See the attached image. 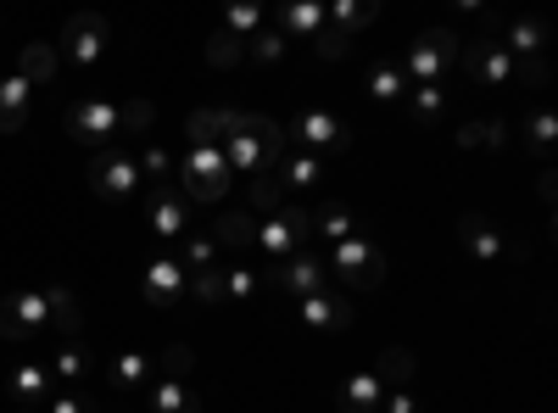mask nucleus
<instances>
[{
	"label": "nucleus",
	"mask_w": 558,
	"mask_h": 413,
	"mask_svg": "<svg viewBox=\"0 0 558 413\" xmlns=\"http://www.w3.org/2000/svg\"><path fill=\"white\" fill-rule=\"evenodd\" d=\"M151 101H112V96H84L62 112V129L73 134L78 146H118V134H129V141H140V134L151 129Z\"/></svg>",
	"instance_id": "f257e3e1"
},
{
	"label": "nucleus",
	"mask_w": 558,
	"mask_h": 413,
	"mask_svg": "<svg viewBox=\"0 0 558 413\" xmlns=\"http://www.w3.org/2000/svg\"><path fill=\"white\" fill-rule=\"evenodd\" d=\"M229 162L218 146H191V157H184V196H191L196 207H213L229 196Z\"/></svg>",
	"instance_id": "f03ea898"
},
{
	"label": "nucleus",
	"mask_w": 558,
	"mask_h": 413,
	"mask_svg": "<svg viewBox=\"0 0 558 413\" xmlns=\"http://www.w3.org/2000/svg\"><path fill=\"white\" fill-rule=\"evenodd\" d=\"M307 235H313V212L307 207H279L274 212V223H257V252L268 257V263H286V257H296L302 246H307Z\"/></svg>",
	"instance_id": "7ed1b4c3"
},
{
	"label": "nucleus",
	"mask_w": 558,
	"mask_h": 413,
	"mask_svg": "<svg viewBox=\"0 0 558 413\" xmlns=\"http://www.w3.org/2000/svg\"><path fill=\"white\" fill-rule=\"evenodd\" d=\"M330 274H347V286H352V291H380V280H386V257H380V246L368 241V235H347V241L336 246Z\"/></svg>",
	"instance_id": "20e7f679"
},
{
	"label": "nucleus",
	"mask_w": 558,
	"mask_h": 413,
	"mask_svg": "<svg viewBox=\"0 0 558 413\" xmlns=\"http://www.w3.org/2000/svg\"><path fill=\"white\" fill-rule=\"evenodd\" d=\"M107 45H112V23L96 17V12H78V17L62 23V57L73 68H96L107 57Z\"/></svg>",
	"instance_id": "39448f33"
},
{
	"label": "nucleus",
	"mask_w": 558,
	"mask_h": 413,
	"mask_svg": "<svg viewBox=\"0 0 558 413\" xmlns=\"http://www.w3.org/2000/svg\"><path fill=\"white\" fill-rule=\"evenodd\" d=\"M45 325H51L45 291H12L7 302H0V341H34Z\"/></svg>",
	"instance_id": "423d86ee"
},
{
	"label": "nucleus",
	"mask_w": 558,
	"mask_h": 413,
	"mask_svg": "<svg viewBox=\"0 0 558 413\" xmlns=\"http://www.w3.org/2000/svg\"><path fill=\"white\" fill-rule=\"evenodd\" d=\"M463 51V39L452 34V28H425L413 45H408V68H413V78L418 84H436L441 78V68L452 62Z\"/></svg>",
	"instance_id": "0eeeda50"
},
{
	"label": "nucleus",
	"mask_w": 558,
	"mask_h": 413,
	"mask_svg": "<svg viewBox=\"0 0 558 413\" xmlns=\"http://www.w3.org/2000/svg\"><path fill=\"white\" fill-rule=\"evenodd\" d=\"M89 185H96V196H107V202H129L140 191V162L123 146H107L96 157V168H89Z\"/></svg>",
	"instance_id": "6e6552de"
},
{
	"label": "nucleus",
	"mask_w": 558,
	"mask_h": 413,
	"mask_svg": "<svg viewBox=\"0 0 558 413\" xmlns=\"http://www.w3.org/2000/svg\"><path fill=\"white\" fill-rule=\"evenodd\" d=\"M286 134H296L302 146H330V157H341L352 146V123L341 112H302Z\"/></svg>",
	"instance_id": "1a4fd4ad"
},
{
	"label": "nucleus",
	"mask_w": 558,
	"mask_h": 413,
	"mask_svg": "<svg viewBox=\"0 0 558 413\" xmlns=\"http://www.w3.org/2000/svg\"><path fill=\"white\" fill-rule=\"evenodd\" d=\"M184 296H191V274H184L179 257L146 263V302H151V307H168V313H173Z\"/></svg>",
	"instance_id": "9d476101"
},
{
	"label": "nucleus",
	"mask_w": 558,
	"mask_h": 413,
	"mask_svg": "<svg viewBox=\"0 0 558 413\" xmlns=\"http://www.w3.org/2000/svg\"><path fill=\"white\" fill-rule=\"evenodd\" d=\"M51 397H57V375H51V363H39V357L17 363V375H12V402H17L23 413H39Z\"/></svg>",
	"instance_id": "9b49d317"
},
{
	"label": "nucleus",
	"mask_w": 558,
	"mask_h": 413,
	"mask_svg": "<svg viewBox=\"0 0 558 413\" xmlns=\"http://www.w3.org/2000/svg\"><path fill=\"white\" fill-rule=\"evenodd\" d=\"M463 73L470 78H486V84H508V51H502V39H463Z\"/></svg>",
	"instance_id": "f8f14e48"
},
{
	"label": "nucleus",
	"mask_w": 558,
	"mask_h": 413,
	"mask_svg": "<svg viewBox=\"0 0 558 413\" xmlns=\"http://www.w3.org/2000/svg\"><path fill=\"white\" fill-rule=\"evenodd\" d=\"M274 286H286V291H302V296H313V291H324V286H330V263H324V257H313V252H296V257H286V268H274Z\"/></svg>",
	"instance_id": "ddd939ff"
},
{
	"label": "nucleus",
	"mask_w": 558,
	"mask_h": 413,
	"mask_svg": "<svg viewBox=\"0 0 558 413\" xmlns=\"http://www.w3.org/2000/svg\"><path fill=\"white\" fill-rule=\"evenodd\" d=\"M246 129V112H229V107H213V112H191L184 134H191V146H223L229 134Z\"/></svg>",
	"instance_id": "4468645a"
},
{
	"label": "nucleus",
	"mask_w": 558,
	"mask_h": 413,
	"mask_svg": "<svg viewBox=\"0 0 558 413\" xmlns=\"http://www.w3.org/2000/svg\"><path fill=\"white\" fill-rule=\"evenodd\" d=\"M302 325H313V330H352V307H347V296L341 291H313V296H302Z\"/></svg>",
	"instance_id": "2eb2a0df"
},
{
	"label": "nucleus",
	"mask_w": 558,
	"mask_h": 413,
	"mask_svg": "<svg viewBox=\"0 0 558 413\" xmlns=\"http://www.w3.org/2000/svg\"><path fill=\"white\" fill-rule=\"evenodd\" d=\"M184 229H191V212H184L173 179H168V185H151V235L173 241V235H184Z\"/></svg>",
	"instance_id": "dca6fc26"
},
{
	"label": "nucleus",
	"mask_w": 558,
	"mask_h": 413,
	"mask_svg": "<svg viewBox=\"0 0 558 413\" xmlns=\"http://www.w3.org/2000/svg\"><path fill=\"white\" fill-rule=\"evenodd\" d=\"M28 101H34V84L7 73L0 78V134H23L28 129Z\"/></svg>",
	"instance_id": "f3484780"
},
{
	"label": "nucleus",
	"mask_w": 558,
	"mask_h": 413,
	"mask_svg": "<svg viewBox=\"0 0 558 413\" xmlns=\"http://www.w3.org/2000/svg\"><path fill=\"white\" fill-rule=\"evenodd\" d=\"M458 235H463V246H470L481 263H497V257H502V235H497V223H492V218H481V212H463V218H458Z\"/></svg>",
	"instance_id": "a211bd4d"
},
{
	"label": "nucleus",
	"mask_w": 558,
	"mask_h": 413,
	"mask_svg": "<svg viewBox=\"0 0 558 413\" xmlns=\"http://www.w3.org/2000/svg\"><path fill=\"white\" fill-rule=\"evenodd\" d=\"M57 45H45V39H34V45H23V57H17V78H28L34 89L39 84H51L57 78Z\"/></svg>",
	"instance_id": "6ab92c4d"
},
{
	"label": "nucleus",
	"mask_w": 558,
	"mask_h": 413,
	"mask_svg": "<svg viewBox=\"0 0 558 413\" xmlns=\"http://www.w3.org/2000/svg\"><path fill=\"white\" fill-rule=\"evenodd\" d=\"M386 402V380L375 375V369H368V375H352L347 386H341V408L347 413H375Z\"/></svg>",
	"instance_id": "aec40b11"
},
{
	"label": "nucleus",
	"mask_w": 558,
	"mask_h": 413,
	"mask_svg": "<svg viewBox=\"0 0 558 413\" xmlns=\"http://www.w3.org/2000/svg\"><path fill=\"white\" fill-rule=\"evenodd\" d=\"M146 402H151V413H202V397L184 391V380H157L146 391Z\"/></svg>",
	"instance_id": "412c9836"
},
{
	"label": "nucleus",
	"mask_w": 558,
	"mask_h": 413,
	"mask_svg": "<svg viewBox=\"0 0 558 413\" xmlns=\"http://www.w3.org/2000/svg\"><path fill=\"white\" fill-rule=\"evenodd\" d=\"M45 302H51V330H62L68 341H78V330H84V313H78V302H73V291H62V286H51V291H45Z\"/></svg>",
	"instance_id": "4be33fe9"
},
{
	"label": "nucleus",
	"mask_w": 558,
	"mask_h": 413,
	"mask_svg": "<svg viewBox=\"0 0 558 413\" xmlns=\"http://www.w3.org/2000/svg\"><path fill=\"white\" fill-rule=\"evenodd\" d=\"M51 375H57V386L84 380V375H89V347H84V341H62L57 357H51Z\"/></svg>",
	"instance_id": "5701e85b"
},
{
	"label": "nucleus",
	"mask_w": 558,
	"mask_h": 413,
	"mask_svg": "<svg viewBox=\"0 0 558 413\" xmlns=\"http://www.w3.org/2000/svg\"><path fill=\"white\" fill-rule=\"evenodd\" d=\"M458 146H463V151H475V146H492V151H502V146H508V123H502V118H486V123H463V129H458Z\"/></svg>",
	"instance_id": "b1692460"
},
{
	"label": "nucleus",
	"mask_w": 558,
	"mask_h": 413,
	"mask_svg": "<svg viewBox=\"0 0 558 413\" xmlns=\"http://www.w3.org/2000/svg\"><path fill=\"white\" fill-rule=\"evenodd\" d=\"M213 241H218V246H252V241H257L252 212H223V218H213Z\"/></svg>",
	"instance_id": "393cba45"
},
{
	"label": "nucleus",
	"mask_w": 558,
	"mask_h": 413,
	"mask_svg": "<svg viewBox=\"0 0 558 413\" xmlns=\"http://www.w3.org/2000/svg\"><path fill=\"white\" fill-rule=\"evenodd\" d=\"M146 375H151V357H146V352H123V357H112V386L140 391V386H146Z\"/></svg>",
	"instance_id": "a878e982"
},
{
	"label": "nucleus",
	"mask_w": 558,
	"mask_h": 413,
	"mask_svg": "<svg viewBox=\"0 0 558 413\" xmlns=\"http://www.w3.org/2000/svg\"><path fill=\"white\" fill-rule=\"evenodd\" d=\"M279 196H286V179H279V173H257L252 185H246L252 212H279Z\"/></svg>",
	"instance_id": "bb28decb"
},
{
	"label": "nucleus",
	"mask_w": 558,
	"mask_h": 413,
	"mask_svg": "<svg viewBox=\"0 0 558 413\" xmlns=\"http://www.w3.org/2000/svg\"><path fill=\"white\" fill-rule=\"evenodd\" d=\"M313 229H318V235H330V241L341 246V241L352 235V229H357V218H352V207H341V202H336V207L313 212Z\"/></svg>",
	"instance_id": "cd10ccee"
},
{
	"label": "nucleus",
	"mask_w": 558,
	"mask_h": 413,
	"mask_svg": "<svg viewBox=\"0 0 558 413\" xmlns=\"http://www.w3.org/2000/svg\"><path fill=\"white\" fill-rule=\"evenodd\" d=\"M375 375H380L386 386H402V380L413 375V352H408V347H386V352L375 357Z\"/></svg>",
	"instance_id": "c85d7f7f"
},
{
	"label": "nucleus",
	"mask_w": 558,
	"mask_h": 413,
	"mask_svg": "<svg viewBox=\"0 0 558 413\" xmlns=\"http://www.w3.org/2000/svg\"><path fill=\"white\" fill-rule=\"evenodd\" d=\"M508 28V45H502V51H520V57H542V23H502Z\"/></svg>",
	"instance_id": "c756f323"
},
{
	"label": "nucleus",
	"mask_w": 558,
	"mask_h": 413,
	"mask_svg": "<svg viewBox=\"0 0 558 413\" xmlns=\"http://www.w3.org/2000/svg\"><path fill=\"white\" fill-rule=\"evenodd\" d=\"M218 274H223V296L229 302H252L257 296V268L235 263V268H218Z\"/></svg>",
	"instance_id": "7c9ffc66"
},
{
	"label": "nucleus",
	"mask_w": 558,
	"mask_h": 413,
	"mask_svg": "<svg viewBox=\"0 0 558 413\" xmlns=\"http://www.w3.org/2000/svg\"><path fill=\"white\" fill-rule=\"evenodd\" d=\"M218 268V241L213 235H191L184 241V274H207Z\"/></svg>",
	"instance_id": "2f4dec72"
},
{
	"label": "nucleus",
	"mask_w": 558,
	"mask_h": 413,
	"mask_svg": "<svg viewBox=\"0 0 558 413\" xmlns=\"http://www.w3.org/2000/svg\"><path fill=\"white\" fill-rule=\"evenodd\" d=\"M402 73H397V62H375V73H368V96L375 101H397L402 96Z\"/></svg>",
	"instance_id": "473e14b6"
},
{
	"label": "nucleus",
	"mask_w": 558,
	"mask_h": 413,
	"mask_svg": "<svg viewBox=\"0 0 558 413\" xmlns=\"http://www.w3.org/2000/svg\"><path fill=\"white\" fill-rule=\"evenodd\" d=\"M134 162H140V179H151V185H168V173H173V157H168L162 146H151V141H146V146H140V157H134Z\"/></svg>",
	"instance_id": "72a5a7b5"
},
{
	"label": "nucleus",
	"mask_w": 558,
	"mask_h": 413,
	"mask_svg": "<svg viewBox=\"0 0 558 413\" xmlns=\"http://www.w3.org/2000/svg\"><path fill=\"white\" fill-rule=\"evenodd\" d=\"M241 57H246V39H235V34H223V28H218L213 45H207V62H213V68H235Z\"/></svg>",
	"instance_id": "f704fd0d"
},
{
	"label": "nucleus",
	"mask_w": 558,
	"mask_h": 413,
	"mask_svg": "<svg viewBox=\"0 0 558 413\" xmlns=\"http://www.w3.org/2000/svg\"><path fill=\"white\" fill-rule=\"evenodd\" d=\"M157 369H162V380H184V375L196 369V352L184 347V341H173V347H168V352L157 357Z\"/></svg>",
	"instance_id": "c9c22d12"
},
{
	"label": "nucleus",
	"mask_w": 558,
	"mask_h": 413,
	"mask_svg": "<svg viewBox=\"0 0 558 413\" xmlns=\"http://www.w3.org/2000/svg\"><path fill=\"white\" fill-rule=\"evenodd\" d=\"M279 23H286V34L313 39V34L324 28V12H318V7H286V12H279Z\"/></svg>",
	"instance_id": "e433bc0d"
},
{
	"label": "nucleus",
	"mask_w": 558,
	"mask_h": 413,
	"mask_svg": "<svg viewBox=\"0 0 558 413\" xmlns=\"http://www.w3.org/2000/svg\"><path fill=\"white\" fill-rule=\"evenodd\" d=\"M246 51H252L257 62H286V51H291V39H286V34H263V28H257V34L246 39Z\"/></svg>",
	"instance_id": "4c0bfd02"
},
{
	"label": "nucleus",
	"mask_w": 558,
	"mask_h": 413,
	"mask_svg": "<svg viewBox=\"0 0 558 413\" xmlns=\"http://www.w3.org/2000/svg\"><path fill=\"white\" fill-rule=\"evenodd\" d=\"M324 168H330V157H296V162H286V173H279V179H286V185H318V179H324Z\"/></svg>",
	"instance_id": "58836bf2"
},
{
	"label": "nucleus",
	"mask_w": 558,
	"mask_h": 413,
	"mask_svg": "<svg viewBox=\"0 0 558 413\" xmlns=\"http://www.w3.org/2000/svg\"><path fill=\"white\" fill-rule=\"evenodd\" d=\"M413 107H418V123H430V118H441V107H447V96H441V84H413Z\"/></svg>",
	"instance_id": "ea45409f"
},
{
	"label": "nucleus",
	"mask_w": 558,
	"mask_h": 413,
	"mask_svg": "<svg viewBox=\"0 0 558 413\" xmlns=\"http://www.w3.org/2000/svg\"><path fill=\"white\" fill-rule=\"evenodd\" d=\"M313 45H318V57H324V62H341V57H347V45H352V34H347V28H318Z\"/></svg>",
	"instance_id": "a19ab883"
},
{
	"label": "nucleus",
	"mask_w": 558,
	"mask_h": 413,
	"mask_svg": "<svg viewBox=\"0 0 558 413\" xmlns=\"http://www.w3.org/2000/svg\"><path fill=\"white\" fill-rule=\"evenodd\" d=\"M191 296L218 307V302H223V274H218V268H207V274H191Z\"/></svg>",
	"instance_id": "79ce46f5"
},
{
	"label": "nucleus",
	"mask_w": 558,
	"mask_h": 413,
	"mask_svg": "<svg viewBox=\"0 0 558 413\" xmlns=\"http://www.w3.org/2000/svg\"><path fill=\"white\" fill-rule=\"evenodd\" d=\"M257 28H263V12H257V7H235V12L223 17V34H235V39H246V34H257Z\"/></svg>",
	"instance_id": "37998d69"
},
{
	"label": "nucleus",
	"mask_w": 558,
	"mask_h": 413,
	"mask_svg": "<svg viewBox=\"0 0 558 413\" xmlns=\"http://www.w3.org/2000/svg\"><path fill=\"white\" fill-rule=\"evenodd\" d=\"M39 413H96V402H89V397H78V391H57V397L45 402Z\"/></svg>",
	"instance_id": "c03bdc74"
},
{
	"label": "nucleus",
	"mask_w": 558,
	"mask_h": 413,
	"mask_svg": "<svg viewBox=\"0 0 558 413\" xmlns=\"http://www.w3.org/2000/svg\"><path fill=\"white\" fill-rule=\"evenodd\" d=\"M330 17H336V28H347V34H357L363 23H375V7H336Z\"/></svg>",
	"instance_id": "a18cd8bd"
},
{
	"label": "nucleus",
	"mask_w": 558,
	"mask_h": 413,
	"mask_svg": "<svg viewBox=\"0 0 558 413\" xmlns=\"http://www.w3.org/2000/svg\"><path fill=\"white\" fill-rule=\"evenodd\" d=\"M525 129H531V141H536V146H542V151H547V146H553V112H547V107H536V112H531V123H525Z\"/></svg>",
	"instance_id": "49530a36"
},
{
	"label": "nucleus",
	"mask_w": 558,
	"mask_h": 413,
	"mask_svg": "<svg viewBox=\"0 0 558 413\" xmlns=\"http://www.w3.org/2000/svg\"><path fill=\"white\" fill-rule=\"evenodd\" d=\"M386 413H418V402L408 391H386Z\"/></svg>",
	"instance_id": "de8ad7c7"
},
{
	"label": "nucleus",
	"mask_w": 558,
	"mask_h": 413,
	"mask_svg": "<svg viewBox=\"0 0 558 413\" xmlns=\"http://www.w3.org/2000/svg\"><path fill=\"white\" fill-rule=\"evenodd\" d=\"M17 413H23V408H17Z\"/></svg>",
	"instance_id": "09e8293b"
}]
</instances>
